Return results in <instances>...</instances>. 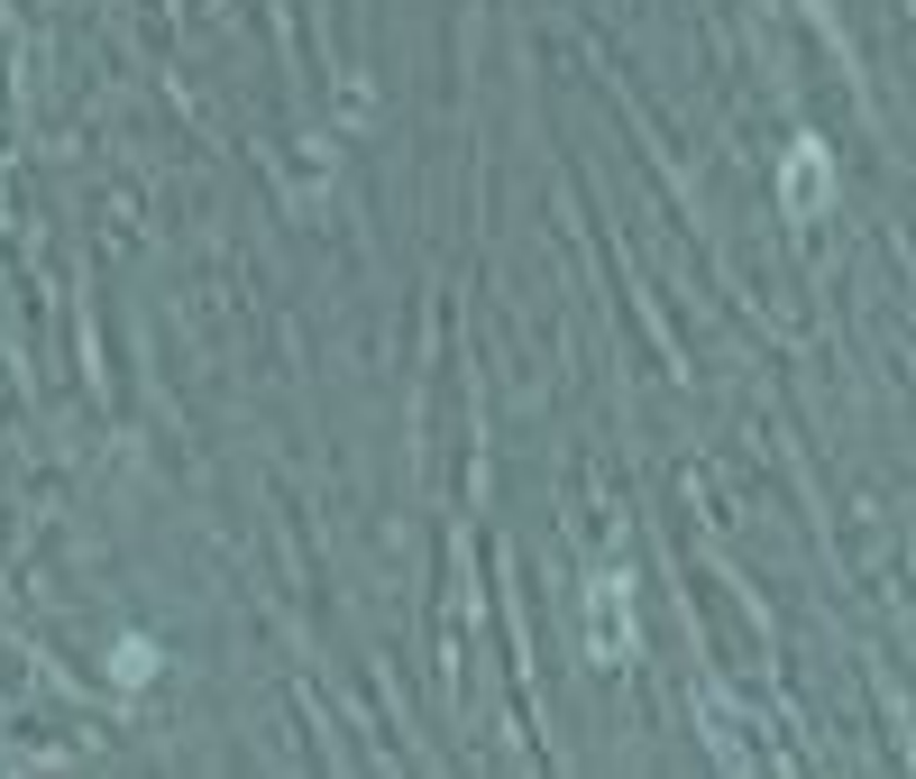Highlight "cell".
<instances>
[{
    "label": "cell",
    "instance_id": "obj_1",
    "mask_svg": "<svg viewBox=\"0 0 916 779\" xmlns=\"http://www.w3.org/2000/svg\"><path fill=\"white\" fill-rule=\"evenodd\" d=\"M815 184H834V175H815V147L798 156V175H788V193H798V202H815Z\"/></svg>",
    "mask_w": 916,
    "mask_h": 779
}]
</instances>
